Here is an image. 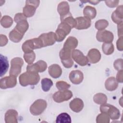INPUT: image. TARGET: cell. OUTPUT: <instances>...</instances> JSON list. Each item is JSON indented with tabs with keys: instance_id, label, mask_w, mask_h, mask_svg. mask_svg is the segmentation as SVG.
<instances>
[{
	"instance_id": "cell-1",
	"label": "cell",
	"mask_w": 123,
	"mask_h": 123,
	"mask_svg": "<svg viewBox=\"0 0 123 123\" xmlns=\"http://www.w3.org/2000/svg\"><path fill=\"white\" fill-rule=\"evenodd\" d=\"M40 80V76L38 73L26 71L21 74L19 80L20 85L23 86H26L28 85H36Z\"/></svg>"
},
{
	"instance_id": "cell-2",
	"label": "cell",
	"mask_w": 123,
	"mask_h": 123,
	"mask_svg": "<svg viewBox=\"0 0 123 123\" xmlns=\"http://www.w3.org/2000/svg\"><path fill=\"white\" fill-rule=\"evenodd\" d=\"M43 47L41 39L38 37L26 40L22 45V49L25 52H29L33 51L34 49H40Z\"/></svg>"
},
{
	"instance_id": "cell-3",
	"label": "cell",
	"mask_w": 123,
	"mask_h": 123,
	"mask_svg": "<svg viewBox=\"0 0 123 123\" xmlns=\"http://www.w3.org/2000/svg\"><path fill=\"white\" fill-rule=\"evenodd\" d=\"M72 29L71 26L68 24L61 22L58 25L55 33L56 41L58 42L63 41L65 37L70 33Z\"/></svg>"
},
{
	"instance_id": "cell-4",
	"label": "cell",
	"mask_w": 123,
	"mask_h": 123,
	"mask_svg": "<svg viewBox=\"0 0 123 123\" xmlns=\"http://www.w3.org/2000/svg\"><path fill=\"white\" fill-rule=\"evenodd\" d=\"M99 109L102 113H106L112 120H117L120 116L119 110L111 104L106 103L102 104L100 107Z\"/></svg>"
},
{
	"instance_id": "cell-5",
	"label": "cell",
	"mask_w": 123,
	"mask_h": 123,
	"mask_svg": "<svg viewBox=\"0 0 123 123\" xmlns=\"http://www.w3.org/2000/svg\"><path fill=\"white\" fill-rule=\"evenodd\" d=\"M47 106V102L42 99L36 100L30 106V112L35 116L41 114L45 110Z\"/></svg>"
},
{
	"instance_id": "cell-6",
	"label": "cell",
	"mask_w": 123,
	"mask_h": 123,
	"mask_svg": "<svg viewBox=\"0 0 123 123\" xmlns=\"http://www.w3.org/2000/svg\"><path fill=\"white\" fill-rule=\"evenodd\" d=\"M24 64L23 60L20 57L13 58L11 61L10 75L17 77L21 72V69Z\"/></svg>"
},
{
	"instance_id": "cell-7",
	"label": "cell",
	"mask_w": 123,
	"mask_h": 123,
	"mask_svg": "<svg viewBox=\"0 0 123 123\" xmlns=\"http://www.w3.org/2000/svg\"><path fill=\"white\" fill-rule=\"evenodd\" d=\"M39 0H26L25 5L23 9V14L26 17L33 16L36 12V9L39 6Z\"/></svg>"
},
{
	"instance_id": "cell-8",
	"label": "cell",
	"mask_w": 123,
	"mask_h": 123,
	"mask_svg": "<svg viewBox=\"0 0 123 123\" xmlns=\"http://www.w3.org/2000/svg\"><path fill=\"white\" fill-rule=\"evenodd\" d=\"M73 96V93L71 90H65L56 92L52 96V98L56 102L61 103L70 99Z\"/></svg>"
},
{
	"instance_id": "cell-9",
	"label": "cell",
	"mask_w": 123,
	"mask_h": 123,
	"mask_svg": "<svg viewBox=\"0 0 123 123\" xmlns=\"http://www.w3.org/2000/svg\"><path fill=\"white\" fill-rule=\"evenodd\" d=\"M47 68V63L44 61L39 60L35 63L28 64L26 67V71L38 73L44 72Z\"/></svg>"
},
{
	"instance_id": "cell-10",
	"label": "cell",
	"mask_w": 123,
	"mask_h": 123,
	"mask_svg": "<svg viewBox=\"0 0 123 123\" xmlns=\"http://www.w3.org/2000/svg\"><path fill=\"white\" fill-rule=\"evenodd\" d=\"M97 39L99 42L111 43L113 40V34L111 32L106 30H98L96 35Z\"/></svg>"
},
{
	"instance_id": "cell-11",
	"label": "cell",
	"mask_w": 123,
	"mask_h": 123,
	"mask_svg": "<svg viewBox=\"0 0 123 123\" xmlns=\"http://www.w3.org/2000/svg\"><path fill=\"white\" fill-rule=\"evenodd\" d=\"M72 59L79 65L81 66H86L88 62L86 56L78 49H74L72 51Z\"/></svg>"
},
{
	"instance_id": "cell-12",
	"label": "cell",
	"mask_w": 123,
	"mask_h": 123,
	"mask_svg": "<svg viewBox=\"0 0 123 123\" xmlns=\"http://www.w3.org/2000/svg\"><path fill=\"white\" fill-rule=\"evenodd\" d=\"M16 77L12 75L1 78L0 80V87L1 89L13 87L16 85Z\"/></svg>"
},
{
	"instance_id": "cell-13",
	"label": "cell",
	"mask_w": 123,
	"mask_h": 123,
	"mask_svg": "<svg viewBox=\"0 0 123 123\" xmlns=\"http://www.w3.org/2000/svg\"><path fill=\"white\" fill-rule=\"evenodd\" d=\"M39 37L42 41L43 47L51 46L53 45L56 41L55 33L52 32L42 34L39 36Z\"/></svg>"
},
{
	"instance_id": "cell-14",
	"label": "cell",
	"mask_w": 123,
	"mask_h": 123,
	"mask_svg": "<svg viewBox=\"0 0 123 123\" xmlns=\"http://www.w3.org/2000/svg\"><path fill=\"white\" fill-rule=\"evenodd\" d=\"M75 20L76 21L75 28L77 29H86L91 25V20L86 17H78L75 18Z\"/></svg>"
},
{
	"instance_id": "cell-15",
	"label": "cell",
	"mask_w": 123,
	"mask_h": 123,
	"mask_svg": "<svg viewBox=\"0 0 123 123\" xmlns=\"http://www.w3.org/2000/svg\"><path fill=\"white\" fill-rule=\"evenodd\" d=\"M57 11L60 15L61 20L71 14L70 12L69 5L67 1H64L60 2L58 6Z\"/></svg>"
},
{
	"instance_id": "cell-16",
	"label": "cell",
	"mask_w": 123,
	"mask_h": 123,
	"mask_svg": "<svg viewBox=\"0 0 123 123\" xmlns=\"http://www.w3.org/2000/svg\"><path fill=\"white\" fill-rule=\"evenodd\" d=\"M69 79L73 84L78 85L83 81L84 75L81 71L74 70L70 73Z\"/></svg>"
},
{
	"instance_id": "cell-17",
	"label": "cell",
	"mask_w": 123,
	"mask_h": 123,
	"mask_svg": "<svg viewBox=\"0 0 123 123\" xmlns=\"http://www.w3.org/2000/svg\"><path fill=\"white\" fill-rule=\"evenodd\" d=\"M86 57L90 63H96L100 61L101 54L98 49H92L89 50Z\"/></svg>"
},
{
	"instance_id": "cell-18",
	"label": "cell",
	"mask_w": 123,
	"mask_h": 123,
	"mask_svg": "<svg viewBox=\"0 0 123 123\" xmlns=\"http://www.w3.org/2000/svg\"><path fill=\"white\" fill-rule=\"evenodd\" d=\"M112 21L118 25L123 23V6H118L116 10L114 11L111 15Z\"/></svg>"
},
{
	"instance_id": "cell-19",
	"label": "cell",
	"mask_w": 123,
	"mask_h": 123,
	"mask_svg": "<svg viewBox=\"0 0 123 123\" xmlns=\"http://www.w3.org/2000/svg\"><path fill=\"white\" fill-rule=\"evenodd\" d=\"M84 102L83 100L79 98H75L72 100L69 104L71 109L75 112L81 111L84 108Z\"/></svg>"
},
{
	"instance_id": "cell-20",
	"label": "cell",
	"mask_w": 123,
	"mask_h": 123,
	"mask_svg": "<svg viewBox=\"0 0 123 123\" xmlns=\"http://www.w3.org/2000/svg\"><path fill=\"white\" fill-rule=\"evenodd\" d=\"M18 112L13 109L8 110L5 114V122L6 123H17Z\"/></svg>"
},
{
	"instance_id": "cell-21",
	"label": "cell",
	"mask_w": 123,
	"mask_h": 123,
	"mask_svg": "<svg viewBox=\"0 0 123 123\" xmlns=\"http://www.w3.org/2000/svg\"><path fill=\"white\" fill-rule=\"evenodd\" d=\"M48 72L51 77L53 78H57L62 75V70L58 64H53L49 67Z\"/></svg>"
},
{
	"instance_id": "cell-22",
	"label": "cell",
	"mask_w": 123,
	"mask_h": 123,
	"mask_svg": "<svg viewBox=\"0 0 123 123\" xmlns=\"http://www.w3.org/2000/svg\"><path fill=\"white\" fill-rule=\"evenodd\" d=\"M118 82L114 77H110L105 81V86L108 91L115 90L118 87Z\"/></svg>"
},
{
	"instance_id": "cell-23",
	"label": "cell",
	"mask_w": 123,
	"mask_h": 123,
	"mask_svg": "<svg viewBox=\"0 0 123 123\" xmlns=\"http://www.w3.org/2000/svg\"><path fill=\"white\" fill-rule=\"evenodd\" d=\"M24 35V34L14 28L10 32L9 37L12 41L14 43H18L22 40Z\"/></svg>"
},
{
	"instance_id": "cell-24",
	"label": "cell",
	"mask_w": 123,
	"mask_h": 123,
	"mask_svg": "<svg viewBox=\"0 0 123 123\" xmlns=\"http://www.w3.org/2000/svg\"><path fill=\"white\" fill-rule=\"evenodd\" d=\"M77 39L74 37H69L64 43L63 48L73 50L77 46Z\"/></svg>"
},
{
	"instance_id": "cell-25",
	"label": "cell",
	"mask_w": 123,
	"mask_h": 123,
	"mask_svg": "<svg viewBox=\"0 0 123 123\" xmlns=\"http://www.w3.org/2000/svg\"><path fill=\"white\" fill-rule=\"evenodd\" d=\"M72 50L63 48L60 51L59 56L61 60V62H64L67 61L72 60Z\"/></svg>"
},
{
	"instance_id": "cell-26",
	"label": "cell",
	"mask_w": 123,
	"mask_h": 123,
	"mask_svg": "<svg viewBox=\"0 0 123 123\" xmlns=\"http://www.w3.org/2000/svg\"><path fill=\"white\" fill-rule=\"evenodd\" d=\"M83 14L84 16L88 18L89 19H94L97 15V11L94 7L90 6H86L85 7L83 10Z\"/></svg>"
},
{
	"instance_id": "cell-27",
	"label": "cell",
	"mask_w": 123,
	"mask_h": 123,
	"mask_svg": "<svg viewBox=\"0 0 123 123\" xmlns=\"http://www.w3.org/2000/svg\"><path fill=\"white\" fill-rule=\"evenodd\" d=\"M0 76L2 77L7 72L9 68V63L7 57L0 54Z\"/></svg>"
},
{
	"instance_id": "cell-28",
	"label": "cell",
	"mask_w": 123,
	"mask_h": 123,
	"mask_svg": "<svg viewBox=\"0 0 123 123\" xmlns=\"http://www.w3.org/2000/svg\"><path fill=\"white\" fill-rule=\"evenodd\" d=\"M56 123H71V118L70 116L66 112L60 114L56 118Z\"/></svg>"
},
{
	"instance_id": "cell-29",
	"label": "cell",
	"mask_w": 123,
	"mask_h": 123,
	"mask_svg": "<svg viewBox=\"0 0 123 123\" xmlns=\"http://www.w3.org/2000/svg\"><path fill=\"white\" fill-rule=\"evenodd\" d=\"M28 27L29 25L27 20H24L17 23L14 28H15L16 30L20 31L23 34H25V33L27 30Z\"/></svg>"
},
{
	"instance_id": "cell-30",
	"label": "cell",
	"mask_w": 123,
	"mask_h": 123,
	"mask_svg": "<svg viewBox=\"0 0 123 123\" xmlns=\"http://www.w3.org/2000/svg\"><path fill=\"white\" fill-rule=\"evenodd\" d=\"M94 101L99 105H102L106 103L107 101V97L104 94L99 93L95 94L93 97Z\"/></svg>"
},
{
	"instance_id": "cell-31",
	"label": "cell",
	"mask_w": 123,
	"mask_h": 123,
	"mask_svg": "<svg viewBox=\"0 0 123 123\" xmlns=\"http://www.w3.org/2000/svg\"><path fill=\"white\" fill-rule=\"evenodd\" d=\"M41 84L42 89L45 92L49 91L51 87L53 86L52 81L50 79L48 78L42 79L41 82Z\"/></svg>"
},
{
	"instance_id": "cell-32",
	"label": "cell",
	"mask_w": 123,
	"mask_h": 123,
	"mask_svg": "<svg viewBox=\"0 0 123 123\" xmlns=\"http://www.w3.org/2000/svg\"><path fill=\"white\" fill-rule=\"evenodd\" d=\"M102 49L103 52L107 55L111 54L114 50V46L112 43H104L102 44Z\"/></svg>"
},
{
	"instance_id": "cell-33",
	"label": "cell",
	"mask_w": 123,
	"mask_h": 123,
	"mask_svg": "<svg viewBox=\"0 0 123 123\" xmlns=\"http://www.w3.org/2000/svg\"><path fill=\"white\" fill-rule=\"evenodd\" d=\"M13 23L12 19L9 16L4 15L0 19V24L4 28H9Z\"/></svg>"
},
{
	"instance_id": "cell-34",
	"label": "cell",
	"mask_w": 123,
	"mask_h": 123,
	"mask_svg": "<svg viewBox=\"0 0 123 123\" xmlns=\"http://www.w3.org/2000/svg\"><path fill=\"white\" fill-rule=\"evenodd\" d=\"M24 58L25 62L28 64H32L33 63L36 58L35 53L33 51L25 53L24 55Z\"/></svg>"
},
{
	"instance_id": "cell-35",
	"label": "cell",
	"mask_w": 123,
	"mask_h": 123,
	"mask_svg": "<svg viewBox=\"0 0 123 123\" xmlns=\"http://www.w3.org/2000/svg\"><path fill=\"white\" fill-rule=\"evenodd\" d=\"M109 25V22L105 19H101L95 23V28L98 30H104Z\"/></svg>"
},
{
	"instance_id": "cell-36",
	"label": "cell",
	"mask_w": 123,
	"mask_h": 123,
	"mask_svg": "<svg viewBox=\"0 0 123 123\" xmlns=\"http://www.w3.org/2000/svg\"><path fill=\"white\" fill-rule=\"evenodd\" d=\"M96 122L97 123H109L110 122V117L106 113L101 112L97 117Z\"/></svg>"
},
{
	"instance_id": "cell-37",
	"label": "cell",
	"mask_w": 123,
	"mask_h": 123,
	"mask_svg": "<svg viewBox=\"0 0 123 123\" xmlns=\"http://www.w3.org/2000/svg\"><path fill=\"white\" fill-rule=\"evenodd\" d=\"M56 86L57 88L61 91L67 90L71 86L70 84L63 81H59L57 82L56 83Z\"/></svg>"
},
{
	"instance_id": "cell-38",
	"label": "cell",
	"mask_w": 123,
	"mask_h": 123,
	"mask_svg": "<svg viewBox=\"0 0 123 123\" xmlns=\"http://www.w3.org/2000/svg\"><path fill=\"white\" fill-rule=\"evenodd\" d=\"M113 66L114 68L118 71L123 70V60L122 59H119L115 61Z\"/></svg>"
},
{
	"instance_id": "cell-39",
	"label": "cell",
	"mask_w": 123,
	"mask_h": 123,
	"mask_svg": "<svg viewBox=\"0 0 123 123\" xmlns=\"http://www.w3.org/2000/svg\"><path fill=\"white\" fill-rule=\"evenodd\" d=\"M26 18L27 17H26L23 13H18L15 15L14 17V20L16 23H17L21 21L26 20Z\"/></svg>"
},
{
	"instance_id": "cell-40",
	"label": "cell",
	"mask_w": 123,
	"mask_h": 123,
	"mask_svg": "<svg viewBox=\"0 0 123 123\" xmlns=\"http://www.w3.org/2000/svg\"><path fill=\"white\" fill-rule=\"evenodd\" d=\"M8 42V38L7 37L4 35L1 34L0 36V47H3L5 46Z\"/></svg>"
},
{
	"instance_id": "cell-41",
	"label": "cell",
	"mask_w": 123,
	"mask_h": 123,
	"mask_svg": "<svg viewBox=\"0 0 123 123\" xmlns=\"http://www.w3.org/2000/svg\"><path fill=\"white\" fill-rule=\"evenodd\" d=\"M105 2L108 7L110 8H114L118 5L119 0H106Z\"/></svg>"
},
{
	"instance_id": "cell-42",
	"label": "cell",
	"mask_w": 123,
	"mask_h": 123,
	"mask_svg": "<svg viewBox=\"0 0 123 123\" xmlns=\"http://www.w3.org/2000/svg\"><path fill=\"white\" fill-rule=\"evenodd\" d=\"M117 48L119 50L122 51L123 49V37H120L117 41Z\"/></svg>"
},
{
	"instance_id": "cell-43",
	"label": "cell",
	"mask_w": 123,
	"mask_h": 123,
	"mask_svg": "<svg viewBox=\"0 0 123 123\" xmlns=\"http://www.w3.org/2000/svg\"><path fill=\"white\" fill-rule=\"evenodd\" d=\"M116 80L118 82L120 83H122L123 82V70L122 71H119L118 73L116 75Z\"/></svg>"
},
{
	"instance_id": "cell-44",
	"label": "cell",
	"mask_w": 123,
	"mask_h": 123,
	"mask_svg": "<svg viewBox=\"0 0 123 123\" xmlns=\"http://www.w3.org/2000/svg\"><path fill=\"white\" fill-rule=\"evenodd\" d=\"M122 26H123V23L118 25V34L119 37H122L123 35V29H122Z\"/></svg>"
},
{
	"instance_id": "cell-45",
	"label": "cell",
	"mask_w": 123,
	"mask_h": 123,
	"mask_svg": "<svg viewBox=\"0 0 123 123\" xmlns=\"http://www.w3.org/2000/svg\"><path fill=\"white\" fill-rule=\"evenodd\" d=\"M88 2L91 3L92 4L95 5V4H97L98 2H99V1H88Z\"/></svg>"
}]
</instances>
